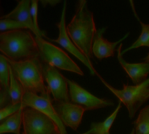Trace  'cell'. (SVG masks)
Instances as JSON below:
<instances>
[{
  "label": "cell",
  "instance_id": "6da1fadb",
  "mask_svg": "<svg viewBox=\"0 0 149 134\" xmlns=\"http://www.w3.org/2000/svg\"><path fill=\"white\" fill-rule=\"evenodd\" d=\"M67 33L74 44L91 60L93 44L96 33L93 13L87 8L86 1H79L71 22L66 25Z\"/></svg>",
  "mask_w": 149,
  "mask_h": 134
},
{
  "label": "cell",
  "instance_id": "7a4b0ae2",
  "mask_svg": "<svg viewBox=\"0 0 149 134\" xmlns=\"http://www.w3.org/2000/svg\"><path fill=\"white\" fill-rule=\"evenodd\" d=\"M0 51L6 58L16 62L40 58L36 37L30 30L1 32Z\"/></svg>",
  "mask_w": 149,
  "mask_h": 134
},
{
  "label": "cell",
  "instance_id": "3957f363",
  "mask_svg": "<svg viewBox=\"0 0 149 134\" xmlns=\"http://www.w3.org/2000/svg\"><path fill=\"white\" fill-rule=\"evenodd\" d=\"M8 59V58H7ZM12 72L25 92L50 98V91L45 83L42 72V63L39 58L24 61H12L8 59Z\"/></svg>",
  "mask_w": 149,
  "mask_h": 134
},
{
  "label": "cell",
  "instance_id": "277c9868",
  "mask_svg": "<svg viewBox=\"0 0 149 134\" xmlns=\"http://www.w3.org/2000/svg\"><path fill=\"white\" fill-rule=\"evenodd\" d=\"M98 77L105 86L118 98L120 102L126 106L128 116L131 119L135 117L140 108L149 100V78L138 85L123 84V88L121 90H118L106 82L100 75Z\"/></svg>",
  "mask_w": 149,
  "mask_h": 134
},
{
  "label": "cell",
  "instance_id": "5b68a950",
  "mask_svg": "<svg viewBox=\"0 0 149 134\" xmlns=\"http://www.w3.org/2000/svg\"><path fill=\"white\" fill-rule=\"evenodd\" d=\"M36 37V36H35ZM40 50L39 59L58 69L84 76L81 68L63 50L41 37H36Z\"/></svg>",
  "mask_w": 149,
  "mask_h": 134
},
{
  "label": "cell",
  "instance_id": "8992f818",
  "mask_svg": "<svg viewBox=\"0 0 149 134\" xmlns=\"http://www.w3.org/2000/svg\"><path fill=\"white\" fill-rule=\"evenodd\" d=\"M22 126L23 134H63L51 118L30 107L23 111Z\"/></svg>",
  "mask_w": 149,
  "mask_h": 134
},
{
  "label": "cell",
  "instance_id": "52a82bcc",
  "mask_svg": "<svg viewBox=\"0 0 149 134\" xmlns=\"http://www.w3.org/2000/svg\"><path fill=\"white\" fill-rule=\"evenodd\" d=\"M41 63L45 81L52 95L53 101L70 102L71 98L68 79L61 74L56 67L43 61H41Z\"/></svg>",
  "mask_w": 149,
  "mask_h": 134
},
{
  "label": "cell",
  "instance_id": "ba28073f",
  "mask_svg": "<svg viewBox=\"0 0 149 134\" xmlns=\"http://www.w3.org/2000/svg\"><path fill=\"white\" fill-rule=\"evenodd\" d=\"M65 12H66V2H64V7L62 10V14H61V18L60 21L58 23L56 24V26L58 28L59 33H58V37L57 39H51V38H47L48 41L50 42H53V43H57L60 46H62L64 49H65L67 51H69L72 55H73L75 58H77L81 63H83L90 71V73L92 76L97 75L99 76V73L95 71L92 62L90 59H88L85 54L79 51V49L74 44V43L72 41V39L70 38L68 33H67V30H66V24H65Z\"/></svg>",
  "mask_w": 149,
  "mask_h": 134
},
{
  "label": "cell",
  "instance_id": "9c48e42d",
  "mask_svg": "<svg viewBox=\"0 0 149 134\" xmlns=\"http://www.w3.org/2000/svg\"><path fill=\"white\" fill-rule=\"evenodd\" d=\"M68 85L72 103L82 106L86 111L101 109L114 105L112 100L100 99L93 95L72 80L68 79Z\"/></svg>",
  "mask_w": 149,
  "mask_h": 134
},
{
  "label": "cell",
  "instance_id": "30bf717a",
  "mask_svg": "<svg viewBox=\"0 0 149 134\" xmlns=\"http://www.w3.org/2000/svg\"><path fill=\"white\" fill-rule=\"evenodd\" d=\"M22 105L25 107H30V108L35 109V110L45 114L58 125V126L59 127L62 133H67L65 126H64L62 121L59 119V118L54 109L53 100H52L51 99H46L40 95L25 92L23 100H22Z\"/></svg>",
  "mask_w": 149,
  "mask_h": 134
},
{
  "label": "cell",
  "instance_id": "8fae6325",
  "mask_svg": "<svg viewBox=\"0 0 149 134\" xmlns=\"http://www.w3.org/2000/svg\"><path fill=\"white\" fill-rule=\"evenodd\" d=\"M53 106L64 126L77 131L86 110L82 106L71 102L53 101Z\"/></svg>",
  "mask_w": 149,
  "mask_h": 134
},
{
  "label": "cell",
  "instance_id": "7c38bea8",
  "mask_svg": "<svg viewBox=\"0 0 149 134\" xmlns=\"http://www.w3.org/2000/svg\"><path fill=\"white\" fill-rule=\"evenodd\" d=\"M107 27H103L100 29H97L95 37L93 39V54L100 60L103 58H107L110 57L114 56L115 51H117L116 47L121 44V42L124 41L128 36L129 32H127L122 38H120L119 41L116 42H110L107 38L103 37L105 31H107Z\"/></svg>",
  "mask_w": 149,
  "mask_h": 134
},
{
  "label": "cell",
  "instance_id": "4fadbf2b",
  "mask_svg": "<svg viewBox=\"0 0 149 134\" xmlns=\"http://www.w3.org/2000/svg\"><path fill=\"white\" fill-rule=\"evenodd\" d=\"M122 47L123 43L119 45L117 49L118 53V60L120 64L121 67L125 70L127 73L128 77L131 78L134 85H138L148 80L149 75V63L142 62V63H136V64H130L127 62L122 54Z\"/></svg>",
  "mask_w": 149,
  "mask_h": 134
},
{
  "label": "cell",
  "instance_id": "5bb4252c",
  "mask_svg": "<svg viewBox=\"0 0 149 134\" xmlns=\"http://www.w3.org/2000/svg\"><path fill=\"white\" fill-rule=\"evenodd\" d=\"M31 1H27V0L18 1L17 5L16 6V8H14V10H12L10 13L2 16L1 17L21 22L26 24L29 27L30 31H32V33L36 37H39L34 26V23L31 13Z\"/></svg>",
  "mask_w": 149,
  "mask_h": 134
},
{
  "label": "cell",
  "instance_id": "9a60e30c",
  "mask_svg": "<svg viewBox=\"0 0 149 134\" xmlns=\"http://www.w3.org/2000/svg\"><path fill=\"white\" fill-rule=\"evenodd\" d=\"M10 65L8 59L0 55V108L10 105Z\"/></svg>",
  "mask_w": 149,
  "mask_h": 134
},
{
  "label": "cell",
  "instance_id": "2e32d148",
  "mask_svg": "<svg viewBox=\"0 0 149 134\" xmlns=\"http://www.w3.org/2000/svg\"><path fill=\"white\" fill-rule=\"evenodd\" d=\"M25 106L23 107L12 116L7 118L0 123V134L4 133H20L21 124H23V111Z\"/></svg>",
  "mask_w": 149,
  "mask_h": 134
},
{
  "label": "cell",
  "instance_id": "e0dca14e",
  "mask_svg": "<svg viewBox=\"0 0 149 134\" xmlns=\"http://www.w3.org/2000/svg\"><path fill=\"white\" fill-rule=\"evenodd\" d=\"M130 4H131V7H132V10H133V12L135 16V17L137 18V20L140 22L141 25V33L140 35V37L137 38V40L133 43V44L129 47H127V49H125L123 51H122V54L124 55L126 52L131 51V50H134V49H138L140 47H143V46H147L149 48V24H145L143 23L137 12H136V10H135V7H134V3L133 1H130Z\"/></svg>",
  "mask_w": 149,
  "mask_h": 134
},
{
  "label": "cell",
  "instance_id": "ac0fdd59",
  "mask_svg": "<svg viewBox=\"0 0 149 134\" xmlns=\"http://www.w3.org/2000/svg\"><path fill=\"white\" fill-rule=\"evenodd\" d=\"M122 103L119 102L116 109L112 112V114L103 122H93L91 124V133L92 134H110V130L113 122L115 121L120 110L121 109Z\"/></svg>",
  "mask_w": 149,
  "mask_h": 134
},
{
  "label": "cell",
  "instance_id": "d6986e66",
  "mask_svg": "<svg viewBox=\"0 0 149 134\" xmlns=\"http://www.w3.org/2000/svg\"><path fill=\"white\" fill-rule=\"evenodd\" d=\"M24 89L19 83V81L15 77L12 69L10 67V104L17 105L22 103L24 95Z\"/></svg>",
  "mask_w": 149,
  "mask_h": 134
},
{
  "label": "cell",
  "instance_id": "ffe728a7",
  "mask_svg": "<svg viewBox=\"0 0 149 134\" xmlns=\"http://www.w3.org/2000/svg\"><path fill=\"white\" fill-rule=\"evenodd\" d=\"M133 124L135 134H149V105L140 112L137 119Z\"/></svg>",
  "mask_w": 149,
  "mask_h": 134
},
{
  "label": "cell",
  "instance_id": "44dd1931",
  "mask_svg": "<svg viewBox=\"0 0 149 134\" xmlns=\"http://www.w3.org/2000/svg\"><path fill=\"white\" fill-rule=\"evenodd\" d=\"M17 30H30L29 27L18 21L6 19L0 17V31H17Z\"/></svg>",
  "mask_w": 149,
  "mask_h": 134
},
{
  "label": "cell",
  "instance_id": "7402d4cb",
  "mask_svg": "<svg viewBox=\"0 0 149 134\" xmlns=\"http://www.w3.org/2000/svg\"><path fill=\"white\" fill-rule=\"evenodd\" d=\"M22 107H23V105H22V103H20V104H17V105L10 104V105L0 109V123L3 122L7 118L12 116L16 112H17Z\"/></svg>",
  "mask_w": 149,
  "mask_h": 134
},
{
  "label": "cell",
  "instance_id": "603a6c76",
  "mask_svg": "<svg viewBox=\"0 0 149 134\" xmlns=\"http://www.w3.org/2000/svg\"><path fill=\"white\" fill-rule=\"evenodd\" d=\"M143 61H144V62H147V63H149V53H148V55L146 58H143Z\"/></svg>",
  "mask_w": 149,
  "mask_h": 134
},
{
  "label": "cell",
  "instance_id": "cb8c5ba5",
  "mask_svg": "<svg viewBox=\"0 0 149 134\" xmlns=\"http://www.w3.org/2000/svg\"><path fill=\"white\" fill-rule=\"evenodd\" d=\"M130 134H135V131H134V128L132 130V132H131V133Z\"/></svg>",
  "mask_w": 149,
  "mask_h": 134
},
{
  "label": "cell",
  "instance_id": "d4e9b609",
  "mask_svg": "<svg viewBox=\"0 0 149 134\" xmlns=\"http://www.w3.org/2000/svg\"><path fill=\"white\" fill-rule=\"evenodd\" d=\"M83 134H92V133H91V131L89 130L88 132H86V133H83Z\"/></svg>",
  "mask_w": 149,
  "mask_h": 134
}]
</instances>
